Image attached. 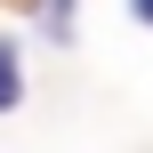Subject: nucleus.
Segmentation results:
<instances>
[{
  "label": "nucleus",
  "mask_w": 153,
  "mask_h": 153,
  "mask_svg": "<svg viewBox=\"0 0 153 153\" xmlns=\"http://www.w3.org/2000/svg\"><path fill=\"white\" fill-rule=\"evenodd\" d=\"M24 97V73H16V40H0V113Z\"/></svg>",
  "instance_id": "obj_1"
},
{
  "label": "nucleus",
  "mask_w": 153,
  "mask_h": 153,
  "mask_svg": "<svg viewBox=\"0 0 153 153\" xmlns=\"http://www.w3.org/2000/svg\"><path fill=\"white\" fill-rule=\"evenodd\" d=\"M129 8H137V16H145V24H153V0H129Z\"/></svg>",
  "instance_id": "obj_2"
}]
</instances>
